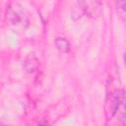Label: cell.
Here are the masks:
<instances>
[{
  "mask_svg": "<svg viewBox=\"0 0 126 126\" xmlns=\"http://www.w3.org/2000/svg\"><path fill=\"white\" fill-rule=\"evenodd\" d=\"M124 99H125V95H124V91L122 90H117L115 92L110 93L107 95L105 101V114L108 119L112 118L116 114L119 105Z\"/></svg>",
  "mask_w": 126,
  "mask_h": 126,
  "instance_id": "cell-1",
  "label": "cell"
},
{
  "mask_svg": "<svg viewBox=\"0 0 126 126\" xmlns=\"http://www.w3.org/2000/svg\"><path fill=\"white\" fill-rule=\"evenodd\" d=\"M84 12L90 17H98L101 12L100 0H79Z\"/></svg>",
  "mask_w": 126,
  "mask_h": 126,
  "instance_id": "cell-2",
  "label": "cell"
},
{
  "mask_svg": "<svg viewBox=\"0 0 126 126\" xmlns=\"http://www.w3.org/2000/svg\"><path fill=\"white\" fill-rule=\"evenodd\" d=\"M20 8H16V7L13 8L12 6L8 8L7 18L9 19L10 23L14 26H20V25H24V23H28L23 10H21Z\"/></svg>",
  "mask_w": 126,
  "mask_h": 126,
  "instance_id": "cell-3",
  "label": "cell"
},
{
  "mask_svg": "<svg viewBox=\"0 0 126 126\" xmlns=\"http://www.w3.org/2000/svg\"><path fill=\"white\" fill-rule=\"evenodd\" d=\"M55 46L62 53H67L70 50V44L68 40L62 37H58L55 39Z\"/></svg>",
  "mask_w": 126,
  "mask_h": 126,
  "instance_id": "cell-4",
  "label": "cell"
},
{
  "mask_svg": "<svg viewBox=\"0 0 126 126\" xmlns=\"http://www.w3.org/2000/svg\"><path fill=\"white\" fill-rule=\"evenodd\" d=\"M37 65H38L37 59L34 57L33 54H30L28 56V58L26 59V62H25V67H26L27 71L28 72H33L37 68Z\"/></svg>",
  "mask_w": 126,
  "mask_h": 126,
  "instance_id": "cell-5",
  "label": "cell"
},
{
  "mask_svg": "<svg viewBox=\"0 0 126 126\" xmlns=\"http://www.w3.org/2000/svg\"><path fill=\"white\" fill-rule=\"evenodd\" d=\"M116 8H117L118 16L124 22L125 21V0H116Z\"/></svg>",
  "mask_w": 126,
  "mask_h": 126,
  "instance_id": "cell-6",
  "label": "cell"
}]
</instances>
